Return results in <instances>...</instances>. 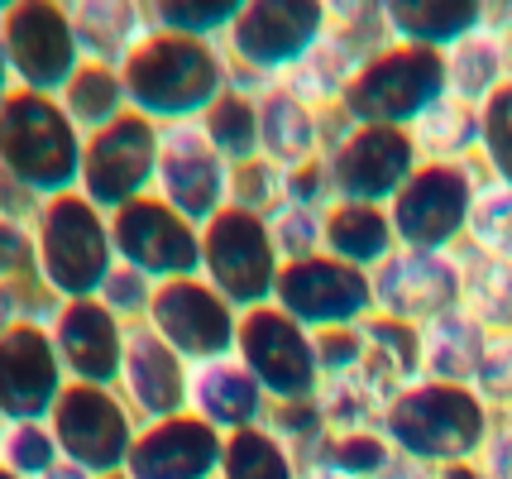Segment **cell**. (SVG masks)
Wrapping results in <instances>:
<instances>
[{
  "label": "cell",
  "mask_w": 512,
  "mask_h": 479,
  "mask_svg": "<svg viewBox=\"0 0 512 479\" xmlns=\"http://www.w3.org/2000/svg\"><path fill=\"white\" fill-rule=\"evenodd\" d=\"M493 427H498V412L474 388L436 384V379H417L393 393L379 422L398 460H412L431 475L450 465H474Z\"/></svg>",
  "instance_id": "2"
},
{
  "label": "cell",
  "mask_w": 512,
  "mask_h": 479,
  "mask_svg": "<svg viewBox=\"0 0 512 479\" xmlns=\"http://www.w3.org/2000/svg\"><path fill=\"white\" fill-rule=\"evenodd\" d=\"M58 106H63L67 120H72L82 135H96V130L115 125L120 115H130L120 68H106V63H82V68H77V77L63 87Z\"/></svg>",
  "instance_id": "32"
},
{
  "label": "cell",
  "mask_w": 512,
  "mask_h": 479,
  "mask_svg": "<svg viewBox=\"0 0 512 479\" xmlns=\"http://www.w3.org/2000/svg\"><path fill=\"white\" fill-rule=\"evenodd\" d=\"M58 302L29 278V283H0V336L20 321H53Z\"/></svg>",
  "instance_id": "48"
},
{
  "label": "cell",
  "mask_w": 512,
  "mask_h": 479,
  "mask_svg": "<svg viewBox=\"0 0 512 479\" xmlns=\"http://www.w3.org/2000/svg\"><path fill=\"white\" fill-rule=\"evenodd\" d=\"M48 331H53L58 360H63V369H67V384L115 388L120 360H125V341H130V326L115 317L101 297L58 302Z\"/></svg>",
  "instance_id": "20"
},
{
  "label": "cell",
  "mask_w": 512,
  "mask_h": 479,
  "mask_svg": "<svg viewBox=\"0 0 512 479\" xmlns=\"http://www.w3.org/2000/svg\"><path fill=\"white\" fill-rule=\"evenodd\" d=\"M235 360L254 374V384L268 393V403H307L321 393L316 336L273 302L240 317Z\"/></svg>",
  "instance_id": "12"
},
{
  "label": "cell",
  "mask_w": 512,
  "mask_h": 479,
  "mask_svg": "<svg viewBox=\"0 0 512 479\" xmlns=\"http://www.w3.org/2000/svg\"><path fill=\"white\" fill-rule=\"evenodd\" d=\"M422 163H479V111L460 101H436L431 111L407 130Z\"/></svg>",
  "instance_id": "33"
},
{
  "label": "cell",
  "mask_w": 512,
  "mask_h": 479,
  "mask_svg": "<svg viewBox=\"0 0 512 479\" xmlns=\"http://www.w3.org/2000/svg\"><path fill=\"white\" fill-rule=\"evenodd\" d=\"M288 202L312 206V211H331L335 192L326 178V163H307V168H292L288 173Z\"/></svg>",
  "instance_id": "50"
},
{
  "label": "cell",
  "mask_w": 512,
  "mask_h": 479,
  "mask_svg": "<svg viewBox=\"0 0 512 479\" xmlns=\"http://www.w3.org/2000/svg\"><path fill=\"white\" fill-rule=\"evenodd\" d=\"M235 15H240V0H158V5H149V29L221 44Z\"/></svg>",
  "instance_id": "37"
},
{
  "label": "cell",
  "mask_w": 512,
  "mask_h": 479,
  "mask_svg": "<svg viewBox=\"0 0 512 479\" xmlns=\"http://www.w3.org/2000/svg\"><path fill=\"white\" fill-rule=\"evenodd\" d=\"M436 101H446V58L431 48L388 44L350 77L335 111L350 125L412 130Z\"/></svg>",
  "instance_id": "6"
},
{
  "label": "cell",
  "mask_w": 512,
  "mask_h": 479,
  "mask_svg": "<svg viewBox=\"0 0 512 479\" xmlns=\"http://www.w3.org/2000/svg\"><path fill=\"white\" fill-rule=\"evenodd\" d=\"M268 393L254 384L235 355L225 360H206V365H192V379H187V412L206 422L211 432L235 436L249 432V427H264L268 422Z\"/></svg>",
  "instance_id": "23"
},
{
  "label": "cell",
  "mask_w": 512,
  "mask_h": 479,
  "mask_svg": "<svg viewBox=\"0 0 512 479\" xmlns=\"http://www.w3.org/2000/svg\"><path fill=\"white\" fill-rule=\"evenodd\" d=\"M158 149H163V130L144 115H120L115 125L87 135V154H82V183L77 192L91 206H101L115 216L120 206L154 197L158 183Z\"/></svg>",
  "instance_id": "13"
},
{
  "label": "cell",
  "mask_w": 512,
  "mask_h": 479,
  "mask_svg": "<svg viewBox=\"0 0 512 479\" xmlns=\"http://www.w3.org/2000/svg\"><path fill=\"white\" fill-rule=\"evenodd\" d=\"M29 235H34V283L53 302L101 297L106 278L115 274L111 216L101 206H91L82 192L39 202V211L29 216Z\"/></svg>",
  "instance_id": "4"
},
{
  "label": "cell",
  "mask_w": 512,
  "mask_h": 479,
  "mask_svg": "<svg viewBox=\"0 0 512 479\" xmlns=\"http://www.w3.org/2000/svg\"><path fill=\"white\" fill-rule=\"evenodd\" d=\"M259 96V159L278 163L283 173L326 159V111L307 106L283 82L254 87Z\"/></svg>",
  "instance_id": "24"
},
{
  "label": "cell",
  "mask_w": 512,
  "mask_h": 479,
  "mask_svg": "<svg viewBox=\"0 0 512 479\" xmlns=\"http://www.w3.org/2000/svg\"><path fill=\"white\" fill-rule=\"evenodd\" d=\"M5 427H10V422H5V417H0V441H5Z\"/></svg>",
  "instance_id": "59"
},
{
  "label": "cell",
  "mask_w": 512,
  "mask_h": 479,
  "mask_svg": "<svg viewBox=\"0 0 512 479\" xmlns=\"http://www.w3.org/2000/svg\"><path fill=\"white\" fill-rule=\"evenodd\" d=\"M489 24L503 34V48H508V63H512V5H489Z\"/></svg>",
  "instance_id": "52"
},
{
  "label": "cell",
  "mask_w": 512,
  "mask_h": 479,
  "mask_svg": "<svg viewBox=\"0 0 512 479\" xmlns=\"http://www.w3.org/2000/svg\"><path fill=\"white\" fill-rule=\"evenodd\" d=\"M82 154L87 135L67 120L58 96L15 92L0 106V183L24 192L34 206L77 192Z\"/></svg>",
  "instance_id": "3"
},
{
  "label": "cell",
  "mask_w": 512,
  "mask_h": 479,
  "mask_svg": "<svg viewBox=\"0 0 512 479\" xmlns=\"http://www.w3.org/2000/svg\"><path fill=\"white\" fill-rule=\"evenodd\" d=\"M115 264L134 269L149 283H173V278L201 274V226L178 216L168 202L144 197V202L120 206L111 216Z\"/></svg>",
  "instance_id": "15"
},
{
  "label": "cell",
  "mask_w": 512,
  "mask_h": 479,
  "mask_svg": "<svg viewBox=\"0 0 512 479\" xmlns=\"http://www.w3.org/2000/svg\"><path fill=\"white\" fill-rule=\"evenodd\" d=\"M44 479H96V475H87V470H77V465H67L63 460V465H58V470H48Z\"/></svg>",
  "instance_id": "57"
},
{
  "label": "cell",
  "mask_w": 512,
  "mask_h": 479,
  "mask_svg": "<svg viewBox=\"0 0 512 479\" xmlns=\"http://www.w3.org/2000/svg\"><path fill=\"white\" fill-rule=\"evenodd\" d=\"M283 202H288V173H283L278 163L254 159V163H240V168L230 173V206L254 211V216L268 221Z\"/></svg>",
  "instance_id": "44"
},
{
  "label": "cell",
  "mask_w": 512,
  "mask_h": 479,
  "mask_svg": "<svg viewBox=\"0 0 512 479\" xmlns=\"http://www.w3.org/2000/svg\"><path fill=\"white\" fill-rule=\"evenodd\" d=\"M383 24L393 44L446 53L479 24H489V5L479 0H383Z\"/></svg>",
  "instance_id": "25"
},
{
  "label": "cell",
  "mask_w": 512,
  "mask_h": 479,
  "mask_svg": "<svg viewBox=\"0 0 512 479\" xmlns=\"http://www.w3.org/2000/svg\"><path fill=\"white\" fill-rule=\"evenodd\" d=\"M460 269H465L460 312L479 321L489 336H512V264L460 250Z\"/></svg>",
  "instance_id": "31"
},
{
  "label": "cell",
  "mask_w": 512,
  "mask_h": 479,
  "mask_svg": "<svg viewBox=\"0 0 512 479\" xmlns=\"http://www.w3.org/2000/svg\"><path fill=\"white\" fill-rule=\"evenodd\" d=\"M0 465L20 479H44L48 470L63 465V451L53 441L48 422H10L5 441H0Z\"/></svg>",
  "instance_id": "39"
},
{
  "label": "cell",
  "mask_w": 512,
  "mask_h": 479,
  "mask_svg": "<svg viewBox=\"0 0 512 479\" xmlns=\"http://www.w3.org/2000/svg\"><path fill=\"white\" fill-rule=\"evenodd\" d=\"M264 427L278 436L302 465L321 456V446H326V436H331L326 432V417L316 408V398H307V403H273Z\"/></svg>",
  "instance_id": "43"
},
{
  "label": "cell",
  "mask_w": 512,
  "mask_h": 479,
  "mask_svg": "<svg viewBox=\"0 0 512 479\" xmlns=\"http://www.w3.org/2000/svg\"><path fill=\"white\" fill-rule=\"evenodd\" d=\"M34 278V235L29 221L0 211V283H29Z\"/></svg>",
  "instance_id": "47"
},
{
  "label": "cell",
  "mask_w": 512,
  "mask_h": 479,
  "mask_svg": "<svg viewBox=\"0 0 512 479\" xmlns=\"http://www.w3.org/2000/svg\"><path fill=\"white\" fill-rule=\"evenodd\" d=\"M187 379H192V365L182 360L178 350H168L144 321L130 326L115 393L130 403V412L139 417V427H144V422L182 417V412H187Z\"/></svg>",
  "instance_id": "22"
},
{
  "label": "cell",
  "mask_w": 512,
  "mask_h": 479,
  "mask_svg": "<svg viewBox=\"0 0 512 479\" xmlns=\"http://www.w3.org/2000/svg\"><path fill=\"white\" fill-rule=\"evenodd\" d=\"M417 341H422V379L469 388L474 384V374H479L484 350H489V331L455 307V312H446V317L417 326Z\"/></svg>",
  "instance_id": "29"
},
{
  "label": "cell",
  "mask_w": 512,
  "mask_h": 479,
  "mask_svg": "<svg viewBox=\"0 0 512 479\" xmlns=\"http://www.w3.org/2000/svg\"><path fill=\"white\" fill-rule=\"evenodd\" d=\"M364 336V365L359 374L379 388L383 398L402 393L407 384L422 379V341H417V326H402L393 317H369L359 326Z\"/></svg>",
  "instance_id": "30"
},
{
  "label": "cell",
  "mask_w": 512,
  "mask_h": 479,
  "mask_svg": "<svg viewBox=\"0 0 512 479\" xmlns=\"http://www.w3.org/2000/svg\"><path fill=\"white\" fill-rule=\"evenodd\" d=\"M479 173L512 187V82L479 111Z\"/></svg>",
  "instance_id": "41"
},
{
  "label": "cell",
  "mask_w": 512,
  "mask_h": 479,
  "mask_svg": "<svg viewBox=\"0 0 512 479\" xmlns=\"http://www.w3.org/2000/svg\"><path fill=\"white\" fill-rule=\"evenodd\" d=\"M268 230H273V245L283 254V264H302V259H316L326 245V211L283 202L268 216Z\"/></svg>",
  "instance_id": "42"
},
{
  "label": "cell",
  "mask_w": 512,
  "mask_h": 479,
  "mask_svg": "<svg viewBox=\"0 0 512 479\" xmlns=\"http://www.w3.org/2000/svg\"><path fill=\"white\" fill-rule=\"evenodd\" d=\"M15 92H20V87H15V72H10V58H5V44H0V106Z\"/></svg>",
  "instance_id": "54"
},
{
  "label": "cell",
  "mask_w": 512,
  "mask_h": 479,
  "mask_svg": "<svg viewBox=\"0 0 512 479\" xmlns=\"http://www.w3.org/2000/svg\"><path fill=\"white\" fill-rule=\"evenodd\" d=\"M0 44L15 72V87L34 96H63V87L87 63L63 0H5Z\"/></svg>",
  "instance_id": "10"
},
{
  "label": "cell",
  "mask_w": 512,
  "mask_h": 479,
  "mask_svg": "<svg viewBox=\"0 0 512 479\" xmlns=\"http://www.w3.org/2000/svg\"><path fill=\"white\" fill-rule=\"evenodd\" d=\"M230 163L211 149V139L201 135V125H168L163 149H158V183L154 197L168 202L192 226L216 221L230 206Z\"/></svg>",
  "instance_id": "18"
},
{
  "label": "cell",
  "mask_w": 512,
  "mask_h": 479,
  "mask_svg": "<svg viewBox=\"0 0 512 479\" xmlns=\"http://www.w3.org/2000/svg\"><path fill=\"white\" fill-rule=\"evenodd\" d=\"M67 393V369L48 321H20L0 336V417L5 422H48Z\"/></svg>",
  "instance_id": "19"
},
{
  "label": "cell",
  "mask_w": 512,
  "mask_h": 479,
  "mask_svg": "<svg viewBox=\"0 0 512 479\" xmlns=\"http://www.w3.org/2000/svg\"><path fill=\"white\" fill-rule=\"evenodd\" d=\"M154 288L158 283H149L144 274H134V269H120V264H115V274L106 278V288H101V302H106L125 326H139V321L149 317Z\"/></svg>",
  "instance_id": "46"
},
{
  "label": "cell",
  "mask_w": 512,
  "mask_h": 479,
  "mask_svg": "<svg viewBox=\"0 0 512 479\" xmlns=\"http://www.w3.org/2000/svg\"><path fill=\"white\" fill-rule=\"evenodd\" d=\"M120 82L130 111L168 130V125H201V115L235 87V72L221 44L149 29L144 44L120 63Z\"/></svg>",
  "instance_id": "1"
},
{
  "label": "cell",
  "mask_w": 512,
  "mask_h": 479,
  "mask_svg": "<svg viewBox=\"0 0 512 479\" xmlns=\"http://www.w3.org/2000/svg\"><path fill=\"white\" fill-rule=\"evenodd\" d=\"M484 187L479 163H422L388 202L402 250L460 254L469 240L474 197Z\"/></svg>",
  "instance_id": "8"
},
{
  "label": "cell",
  "mask_w": 512,
  "mask_h": 479,
  "mask_svg": "<svg viewBox=\"0 0 512 479\" xmlns=\"http://www.w3.org/2000/svg\"><path fill=\"white\" fill-rule=\"evenodd\" d=\"M278 274H283V254L273 245L264 216L225 206L216 221L201 226V278L240 312L268 307L278 293Z\"/></svg>",
  "instance_id": "9"
},
{
  "label": "cell",
  "mask_w": 512,
  "mask_h": 479,
  "mask_svg": "<svg viewBox=\"0 0 512 479\" xmlns=\"http://www.w3.org/2000/svg\"><path fill=\"white\" fill-rule=\"evenodd\" d=\"M0 479H20V475H10V470H5V465H0Z\"/></svg>",
  "instance_id": "58"
},
{
  "label": "cell",
  "mask_w": 512,
  "mask_h": 479,
  "mask_svg": "<svg viewBox=\"0 0 512 479\" xmlns=\"http://www.w3.org/2000/svg\"><path fill=\"white\" fill-rule=\"evenodd\" d=\"M48 427H53V441H58L67 465H77L96 479H120L134 436H139V417L115 388L67 384Z\"/></svg>",
  "instance_id": "11"
},
{
  "label": "cell",
  "mask_w": 512,
  "mask_h": 479,
  "mask_svg": "<svg viewBox=\"0 0 512 479\" xmlns=\"http://www.w3.org/2000/svg\"><path fill=\"white\" fill-rule=\"evenodd\" d=\"M326 178L335 202L388 206L402 183L422 168V154L407 130L388 125H350L340 111H326Z\"/></svg>",
  "instance_id": "7"
},
{
  "label": "cell",
  "mask_w": 512,
  "mask_h": 479,
  "mask_svg": "<svg viewBox=\"0 0 512 479\" xmlns=\"http://www.w3.org/2000/svg\"><path fill=\"white\" fill-rule=\"evenodd\" d=\"M369 278H374V317H393L402 326H426L455 312L465 288L460 254L402 250V245Z\"/></svg>",
  "instance_id": "17"
},
{
  "label": "cell",
  "mask_w": 512,
  "mask_h": 479,
  "mask_svg": "<svg viewBox=\"0 0 512 479\" xmlns=\"http://www.w3.org/2000/svg\"><path fill=\"white\" fill-rule=\"evenodd\" d=\"M297 475H302V460L292 456L268 427H249V432L225 436L221 475L216 479H297Z\"/></svg>",
  "instance_id": "35"
},
{
  "label": "cell",
  "mask_w": 512,
  "mask_h": 479,
  "mask_svg": "<svg viewBox=\"0 0 512 479\" xmlns=\"http://www.w3.org/2000/svg\"><path fill=\"white\" fill-rule=\"evenodd\" d=\"M273 307H283L292 321H302L312 336L350 331V326H364L374 317V278L331 259V254H316L302 264H283Z\"/></svg>",
  "instance_id": "16"
},
{
  "label": "cell",
  "mask_w": 512,
  "mask_h": 479,
  "mask_svg": "<svg viewBox=\"0 0 512 479\" xmlns=\"http://www.w3.org/2000/svg\"><path fill=\"white\" fill-rule=\"evenodd\" d=\"M393 250H398V230H393L388 206L335 202L326 211V245H321V254H331L340 264L359 269V274H374Z\"/></svg>",
  "instance_id": "28"
},
{
  "label": "cell",
  "mask_w": 512,
  "mask_h": 479,
  "mask_svg": "<svg viewBox=\"0 0 512 479\" xmlns=\"http://www.w3.org/2000/svg\"><path fill=\"white\" fill-rule=\"evenodd\" d=\"M465 250L489 254V259H508L512 264V187L489 183L474 197V216H469V240Z\"/></svg>",
  "instance_id": "38"
},
{
  "label": "cell",
  "mask_w": 512,
  "mask_h": 479,
  "mask_svg": "<svg viewBox=\"0 0 512 479\" xmlns=\"http://www.w3.org/2000/svg\"><path fill=\"white\" fill-rule=\"evenodd\" d=\"M316 360H321V384L340 379V374H355L364 365V336H359V326H350V331H321L316 336Z\"/></svg>",
  "instance_id": "49"
},
{
  "label": "cell",
  "mask_w": 512,
  "mask_h": 479,
  "mask_svg": "<svg viewBox=\"0 0 512 479\" xmlns=\"http://www.w3.org/2000/svg\"><path fill=\"white\" fill-rule=\"evenodd\" d=\"M474 393L489 403L498 417H512V336H489V350L474 374Z\"/></svg>",
  "instance_id": "45"
},
{
  "label": "cell",
  "mask_w": 512,
  "mask_h": 479,
  "mask_svg": "<svg viewBox=\"0 0 512 479\" xmlns=\"http://www.w3.org/2000/svg\"><path fill=\"white\" fill-rule=\"evenodd\" d=\"M201 135L211 139V149L230 168L259 159V96H254V87L235 82L211 111L201 115Z\"/></svg>",
  "instance_id": "34"
},
{
  "label": "cell",
  "mask_w": 512,
  "mask_h": 479,
  "mask_svg": "<svg viewBox=\"0 0 512 479\" xmlns=\"http://www.w3.org/2000/svg\"><path fill=\"white\" fill-rule=\"evenodd\" d=\"M297 479H350V475H340V470H331V465H321V460H307L302 465V475Z\"/></svg>",
  "instance_id": "55"
},
{
  "label": "cell",
  "mask_w": 512,
  "mask_h": 479,
  "mask_svg": "<svg viewBox=\"0 0 512 479\" xmlns=\"http://www.w3.org/2000/svg\"><path fill=\"white\" fill-rule=\"evenodd\" d=\"M221 451L225 436L197 422L192 412L168 417V422H144L120 479H216Z\"/></svg>",
  "instance_id": "21"
},
{
  "label": "cell",
  "mask_w": 512,
  "mask_h": 479,
  "mask_svg": "<svg viewBox=\"0 0 512 479\" xmlns=\"http://www.w3.org/2000/svg\"><path fill=\"white\" fill-rule=\"evenodd\" d=\"M379 479H436V475H431V470H422V465H412V460H393Z\"/></svg>",
  "instance_id": "53"
},
{
  "label": "cell",
  "mask_w": 512,
  "mask_h": 479,
  "mask_svg": "<svg viewBox=\"0 0 512 479\" xmlns=\"http://www.w3.org/2000/svg\"><path fill=\"white\" fill-rule=\"evenodd\" d=\"M474 465H479L484 479H512V417H498V427L484 441V451H479Z\"/></svg>",
  "instance_id": "51"
},
{
  "label": "cell",
  "mask_w": 512,
  "mask_h": 479,
  "mask_svg": "<svg viewBox=\"0 0 512 479\" xmlns=\"http://www.w3.org/2000/svg\"><path fill=\"white\" fill-rule=\"evenodd\" d=\"M441 58H446V96L469 106V111H484L512 82L508 48H503V34L493 24H479L460 44H450Z\"/></svg>",
  "instance_id": "26"
},
{
  "label": "cell",
  "mask_w": 512,
  "mask_h": 479,
  "mask_svg": "<svg viewBox=\"0 0 512 479\" xmlns=\"http://www.w3.org/2000/svg\"><path fill=\"white\" fill-rule=\"evenodd\" d=\"M240 317H245V312H240L230 297H221L201 274H192V278L158 283L144 326H149L168 350H178L187 365H206V360L235 355Z\"/></svg>",
  "instance_id": "14"
},
{
  "label": "cell",
  "mask_w": 512,
  "mask_h": 479,
  "mask_svg": "<svg viewBox=\"0 0 512 479\" xmlns=\"http://www.w3.org/2000/svg\"><path fill=\"white\" fill-rule=\"evenodd\" d=\"M326 0H240V15L221 39L235 82L273 87L312 58L326 39Z\"/></svg>",
  "instance_id": "5"
},
{
  "label": "cell",
  "mask_w": 512,
  "mask_h": 479,
  "mask_svg": "<svg viewBox=\"0 0 512 479\" xmlns=\"http://www.w3.org/2000/svg\"><path fill=\"white\" fill-rule=\"evenodd\" d=\"M316 460L350 479H379L398 460V451L388 446L383 432H335V436H326V446H321Z\"/></svg>",
  "instance_id": "40"
},
{
  "label": "cell",
  "mask_w": 512,
  "mask_h": 479,
  "mask_svg": "<svg viewBox=\"0 0 512 479\" xmlns=\"http://www.w3.org/2000/svg\"><path fill=\"white\" fill-rule=\"evenodd\" d=\"M67 10H72V29L87 63L120 68L149 34V5H134V0H77Z\"/></svg>",
  "instance_id": "27"
},
{
  "label": "cell",
  "mask_w": 512,
  "mask_h": 479,
  "mask_svg": "<svg viewBox=\"0 0 512 479\" xmlns=\"http://www.w3.org/2000/svg\"><path fill=\"white\" fill-rule=\"evenodd\" d=\"M436 479H484L479 465H450V470H436Z\"/></svg>",
  "instance_id": "56"
},
{
  "label": "cell",
  "mask_w": 512,
  "mask_h": 479,
  "mask_svg": "<svg viewBox=\"0 0 512 479\" xmlns=\"http://www.w3.org/2000/svg\"><path fill=\"white\" fill-rule=\"evenodd\" d=\"M316 408H321V417H326V432L331 436L335 432H379L388 398H383L379 388L355 369V374L326 379L321 393H316Z\"/></svg>",
  "instance_id": "36"
}]
</instances>
